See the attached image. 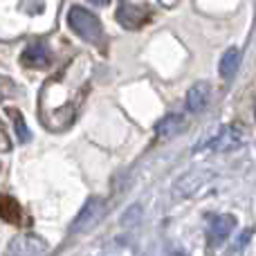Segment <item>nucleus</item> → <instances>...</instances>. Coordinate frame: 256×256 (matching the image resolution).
Instances as JSON below:
<instances>
[{"mask_svg":"<svg viewBox=\"0 0 256 256\" xmlns=\"http://www.w3.org/2000/svg\"><path fill=\"white\" fill-rule=\"evenodd\" d=\"M68 25L76 36H81L88 43L99 45L102 43V22L92 12L84 7H72L68 12Z\"/></svg>","mask_w":256,"mask_h":256,"instance_id":"nucleus-1","label":"nucleus"},{"mask_svg":"<svg viewBox=\"0 0 256 256\" xmlns=\"http://www.w3.org/2000/svg\"><path fill=\"white\" fill-rule=\"evenodd\" d=\"M212 99V86L207 81H198L186 92V110L189 112H202Z\"/></svg>","mask_w":256,"mask_h":256,"instance_id":"nucleus-2","label":"nucleus"},{"mask_svg":"<svg viewBox=\"0 0 256 256\" xmlns=\"http://www.w3.org/2000/svg\"><path fill=\"white\" fill-rule=\"evenodd\" d=\"M102 212H104V200H99V198H90L88 202H86V207L79 212V216H76L72 232H81V230H88V227H92L94 222L99 220Z\"/></svg>","mask_w":256,"mask_h":256,"instance_id":"nucleus-3","label":"nucleus"},{"mask_svg":"<svg viewBox=\"0 0 256 256\" xmlns=\"http://www.w3.org/2000/svg\"><path fill=\"white\" fill-rule=\"evenodd\" d=\"M234 227H236L234 216H230V214L216 216L212 220V227H209V240H212V245H222L230 238L232 232H234Z\"/></svg>","mask_w":256,"mask_h":256,"instance_id":"nucleus-4","label":"nucleus"},{"mask_svg":"<svg viewBox=\"0 0 256 256\" xmlns=\"http://www.w3.org/2000/svg\"><path fill=\"white\" fill-rule=\"evenodd\" d=\"M243 140V128L240 126H227L214 137V142H209V148L214 150H227V148H234V146L240 144Z\"/></svg>","mask_w":256,"mask_h":256,"instance_id":"nucleus-5","label":"nucleus"},{"mask_svg":"<svg viewBox=\"0 0 256 256\" xmlns=\"http://www.w3.org/2000/svg\"><path fill=\"white\" fill-rule=\"evenodd\" d=\"M117 20L124 27H128V30H137V27L146 20V12L140 7H132V4H128L124 0V2L120 4V12H117Z\"/></svg>","mask_w":256,"mask_h":256,"instance_id":"nucleus-6","label":"nucleus"},{"mask_svg":"<svg viewBox=\"0 0 256 256\" xmlns=\"http://www.w3.org/2000/svg\"><path fill=\"white\" fill-rule=\"evenodd\" d=\"M184 128H186V122L182 115H166L155 124V132H158L160 137H164V140H168V137L180 135Z\"/></svg>","mask_w":256,"mask_h":256,"instance_id":"nucleus-7","label":"nucleus"},{"mask_svg":"<svg viewBox=\"0 0 256 256\" xmlns=\"http://www.w3.org/2000/svg\"><path fill=\"white\" fill-rule=\"evenodd\" d=\"M20 61L25 63V66H36V68H43L50 63V54H48V48H45L43 43H32L25 48V52H22Z\"/></svg>","mask_w":256,"mask_h":256,"instance_id":"nucleus-8","label":"nucleus"},{"mask_svg":"<svg viewBox=\"0 0 256 256\" xmlns=\"http://www.w3.org/2000/svg\"><path fill=\"white\" fill-rule=\"evenodd\" d=\"M238 63H240V50L238 48H230L225 54H222L220 68H218L222 79H230V76H234L236 70H238Z\"/></svg>","mask_w":256,"mask_h":256,"instance_id":"nucleus-9","label":"nucleus"},{"mask_svg":"<svg viewBox=\"0 0 256 256\" xmlns=\"http://www.w3.org/2000/svg\"><path fill=\"white\" fill-rule=\"evenodd\" d=\"M18 250H22L20 254H34V252H43L45 250V243L40 238H36V236H20V238H16L12 243V250L9 252L16 254ZM18 254V256H20Z\"/></svg>","mask_w":256,"mask_h":256,"instance_id":"nucleus-10","label":"nucleus"},{"mask_svg":"<svg viewBox=\"0 0 256 256\" xmlns=\"http://www.w3.org/2000/svg\"><path fill=\"white\" fill-rule=\"evenodd\" d=\"M0 216L9 222H16L18 216H20V207H18L16 200L9 198V196H2L0 198Z\"/></svg>","mask_w":256,"mask_h":256,"instance_id":"nucleus-11","label":"nucleus"},{"mask_svg":"<svg viewBox=\"0 0 256 256\" xmlns=\"http://www.w3.org/2000/svg\"><path fill=\"white\" fill-rule=\"evenodd\" d=\"M12 120H14V126H16L18 142H27L30 140V130H27V124H25V120H22V115L18 110H12Z\"/></svg>","mask_w":256,"mask_h":256,"instance_id":"nucleus-12","label":"nucleus"},{"mask_svg":"<svg viewBox=\"0 0 256 256\" xmlns=\"http://www.w3.org/2000/svg\"><path fill=\"white\" fill-rule=\"evenodd\" d=\"M90 2H94V4H108V0H90Z\"/></svg>","mask_w":256,"mask_h":256,"instance_id":"nucleus-13","label":"nucleus"}]
</instances>
